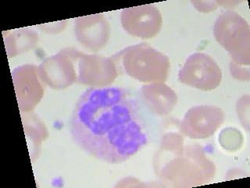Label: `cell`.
<instances>
[{
  "label": "cell",
  "mask_w": 250,
  "mask_h": 188,
  "mask_svg": "<svg viewBox=\"0 0 250 188\" xmlns=\"http://www.w3.org/2000/svg\"><path fill=\"white\" fill-rule=\"evenodd\" d=\"M78 61V83L104 86L113 82L117 76V69L112 58L80 53Z\"/></svg>",
  "instance_id": "obj_7"
},
{
  "label": "cell",
  "mask_w": 250,
  "mask_h": 188,
  "mask_svg": "<svg viewBox=\"0 0 250 188\" xmlns=\"http://www.w3.org/2000/svg\"><path fill=\"white\" fill-rule=\"evenodd\" d=\"M70 132L83 151L110 164L131 159L148 141L139 101L118 86L86 90L74 107Z\"/></svg>",
  "instance_id": "obj_1"
},
{
  "label": "cell",
  "mask_w": 250,
  "mask_h": 188,
  "mask_svg": "<svg viewBox=\"0 0 250 188\" xmlns=\"http://www.w3.org/2000/svg\"><path fill=\"white\" fill-rule=\"evenodd\" d=\"M142 96L148 108L153 113L165 116L171 112L176 105L178 97L174 90L162 83L142 87Z\"/></svg>",
  "instance_id": "obj_9"
},
{
  "label": "cell",
  "mask_w": 250,
  "mask_h": 188,
  "mask_svg": "<svg viewBox=\"0 0 250 188\" xmlns=\"http://www.w3.org/2000/svg\"><path fill=\"white\" fill-rule=\"evenodd\" d=\"M225 121V113L216 106H196L190 108L182 120V132L194 140H204L214 135Z\"/></svg>",
  "instance_id": "obj_5"
},
{
  "label": "cell",
  "mask_w": 250,
  "mask_h": 188,
  "mask_svg": "<svg viewBox=\"0 0 250 188\" xmlns=\"http://www.w3.org/2000/svg\"><path fill=\"white\" fill-rule=\"evenodd\" d=\"M180 82L203 91L217 88L222 80V71L213 57L204 53L190 55L178 74Z\"/></svg>",
  "instance_id": "obj_4"
},
{
  "label": "cell",
  "mask_w": 250,
  "mask_h": 188,
  "mask_svg": "<svg viewBox=\"0 0 250 188\" xmlns=\"http://www.w3.org/2000/svg\"><path fill=\"white\" fill-rule=\"evenodd\" d=\"M121 24L127 33L141 39L156 36L161 29L162 16L153 5L124 9L121 12Z\"/></svg>",
  "instance_id": "obj_6"
},
{
  "label": "cell",
  "mask_w": 250,
  "mask_h": 188,
  "mask_svg": "<svg viewBox=\"0 0 250 188\" xmlns=\"http://www.w3.org/2000/svg\"><path fill=\"white\" fill-rule=\"evenodd\" d=\"M113 59L125 74L140 82L162 83L167 79L169 59L147 43L127 47Z\"/></svg>",
  "instance_id": "obj_2"
},
{
  "label": "cell",
  "mask_w": 250,
  "mask_h": 188,
  "mask_svg": "<svg viewBox=\"0 0 250 188\" xmlns=\"http://www.w3.org/2000/svg\"><path fill=\"white\" fill-rule=\"evenodd\" d=\"M214 36L232 58V62L249 67L250 61V28L248 22L236 12L219 16L214 24Z\"/></svg>",
  "instance_id": "obj_3"
},
{
  "label": "cell",
  "mask_w": 250,
  "mask_h": 188,
  "mask_svg": "<svg viewBox=\"0 0 250 188\" xmlns=\"http://www.w3.org/2000/svg\"><path fill=\"white\" fill-rule=\"evenodd\" d=\"M74 30L78 42L92 52L105 46L110 31L107 20L103 14L76 18Z\"/></svg>",
  "instance_id": "obj_8"
}]
</instances>
